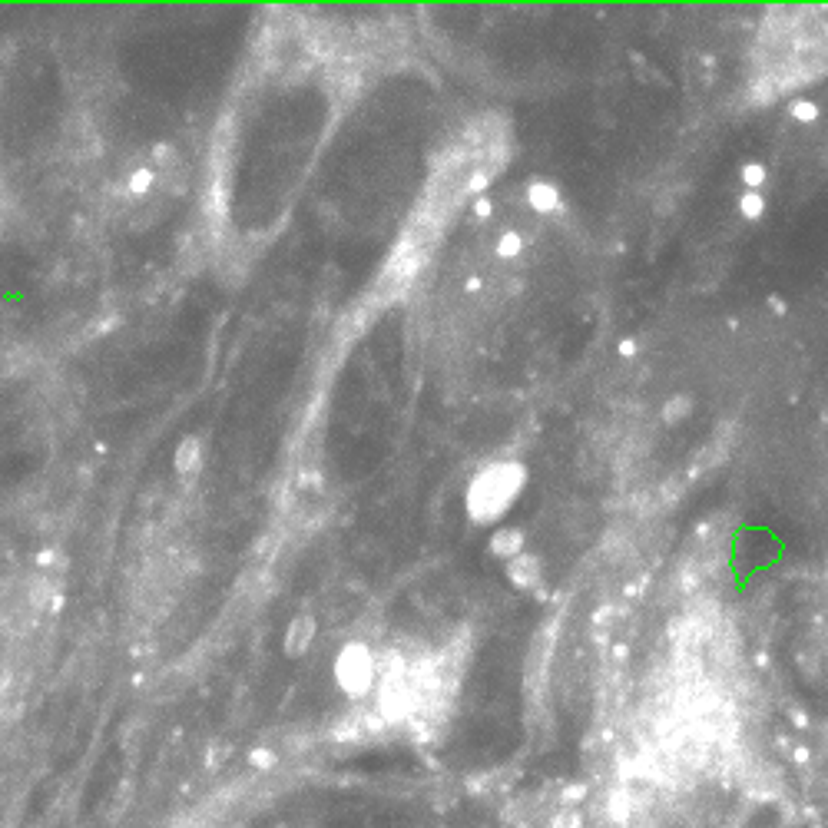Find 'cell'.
Listing matches in <instances>:
<instances>
[]
</instances>
